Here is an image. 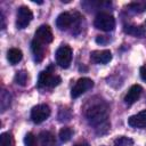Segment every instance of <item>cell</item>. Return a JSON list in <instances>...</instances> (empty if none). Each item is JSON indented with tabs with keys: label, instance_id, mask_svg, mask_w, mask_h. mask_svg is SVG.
I'll return each instance as SVG.
<instances>
[{
	"label": "cell",
	"instance_id": "obj_8",
	"mask_svg": "<svg viewBox=\"0 0 146 146\" xmlns=\"http://www.w3.org/2000/svg\"><path fill=\"white\" fill-rule=\"evenodd\" d=\"M34 39L38 40L39 42L43 43V44L50 43V42L52 41V39H54L51 29H50L48 25H41V26L35 31Z\"/></svg>",
	"mask_w": 146,
	"mask_h": 146
},
{
	"label": "cell",
	"instance_id": "obj_15",
	"mask_svg": "<svg viewBox=\"0 0 146 146\" xmlns=\"http://www.w3.org/2000/svg\"><path fill=\"white\" fill-rule=\"evenodd\" d=\"M39 140H40L41 146H55L56 145L55 136L50 131H42V132H40Z\"/></svg>",
	"mask_w": 146,
	"mask_h": 146
},
{
	"label": "cell",
	"instance_id": "obj_21",
	"mask_svg": "<svg viewBox=\"0 0 146 146\" xmlns=\"http://www.w3.org/2000/svg\"><path fill=\"white\" fill-rule=\"evenodd\" d=\"M72 135H73V130H72L71 128H68V127H64V128H62V129L59 130V138H60V140L64 141V143L68 141V140L71 139Z\"/></svg>",
	"mask_w": 146,
	"mask_h": 146
},
{
	"label": "cell",
	"instance_id": "obj_19",
	"mask_svg": "<svg viewBox=\"0 0 146 146\" xmlns=\"http://www.w3.org/2000/svg\"><path fill=\"white\" fill-rule=\"evenodd\" d=\"M14 81L18 86H25L26 82H27V73L25 71H18V72H16L15 78H14Z\"/></svg>",
	"mask_w": 146,
	"mask_h": 146
},
{
	"label": "cell",
	"instance_id": "obj_18",
	"mask_svg": "<svg viewBox=\"0 0 146 146\" xmlns=\"http://www.w3.org/2000/svg\"><path fill=\"white\" fill-rule=\"evenodd\" d=\"M0 105H1V112H5L9 106H10V102H11V96L7 90H2L1 91V97H0Z\"/></svg>",
	"mask_w": 146,
	"mask_h": 146
},
{
	"label": "cell",
	"instance_id": "obj_1",
	"mask_svg": "<svg viewBox=\"0 0 146 146\" xmlns=\"http://www.w3.org/2000/svg\"><path fill=\"white\" fill-rule=\"evenodd\" d=\"M86 117L88 119L89 123L95 128L96 132L99 135L105 133L110 128V123L107 120L108 107L103 100L91 104V106L88 107L86 111Z\"/></svg>",
	"mask_w": 146,
	"mask_h": 146
},
{
	"label": "cell",
	"instance_id": "obj_17",
	"mask_svg": "<svg viewBox=\"0 0 146 146\" xmlns=\"http://www.w3.org/2000/svg\"><path fill=\"white\" fill-rule=\"evenodd\" d=\"M128 8L131 11L137 13V14L144 13V11H146V1H133V2H130L128 5Z\"/></svg>",
	"mask_w": 146,
	"mask_h": 146
},
{
	"label": "cell",
	"instance_id": "obj_26",
	"mask_svg": "<svg viewBox=\"0 0 146 146\" xmlns=\"http://www.w3.org/2000/svg\"><path fill=\"white\" fill-rule=\"evenodd\" d=\"M96 42H97V43H100V44H105V43L107 42V40H106V38H105L104 35H98V36L96 38Z\"/></svg>",
	"mask_w": 146,
	"mask_h": 146
},
{
	"label": "cell",
	"instance_id": "obj_4",
	"mask_svg": "<svg viewBox=\"0 0 146 146\" xmlns=\"http://www.w3.org/2000/svg\"><path fill=\"white\" fill-rule=\"evenodd\" d=\"M56 63L63 67V68H67L72 62V49L70 46L67 44H63L60 46L57 51H56Z\"/></svg>",
	"mask_w": 146,
	"mask_h": 146
},
{
	"label": "cell",
	"instance_id": "obj_10",
	"mask_svg": "<svg viewBox=\"0 0 146 146\" xmlns=\"http://www.w3.org/2000/svg\"><path fill=\"white\" fill-rule=\"evenodd\" d=\"M141 92H143V88H141L139 84H133V86H131L130 89L128 90L125 97H124V103H125L127 105H132L133 103H136V102L139 99Z\"/></svg>",
	"mask_w": 146,
	"mask_h": 146
},
{
	"label": "cell",
	"instance_id": "obj_12",
	"mask_svg": "<svg viewBox=\"0 0 146 146\" xmlns=\"http://www.w3.org/2000/svg\"><path fill=\"white\" fill-rule=\"evenodd\" d=\"M74 22V17L73 15H71L70 13H62L58 15L57 19H56V25L59 30L64 31L67 30Z\"/></svg>",
	"mask_w": 146,
	"mask_h": 146
},
{
	"label": "cell",
	"instance_id": "obj_27",
	"mask_svg": "<svg viewBox=\"0 0 146 146\" xmlns=\"http://www.w3.org/2000/svg\"><path fill=\"white\" fill-rule=\"evenodd\" d=\"M74 146H89V145H88V143L82 141V143H78V144H75Z\"/></svg>",
	"mask_w": 146,
	"mask_h": 146
},
{
	"label": "cell",
	"instance_id": "obj_9",
	"mask_svg": "<svg viewBox=\"0 0 146 146\" xmlns=\"http://www.w3.org/2000/svg\"><path fill=\"white\" fill-rule=\"evenodd\" d=\"M90 59L96 64H107L112 59V54L110 50H94L90 52Z\"/></svg>",
	"mask_w": 146,
	"mask_h": 146
},
{
	"label": "cell",
	"instance_id": "obj_24",
	"mask_svg": "<svg viewBox=\"0 0 146 146\" xmlns=\"http://www.w3.org/2000/svg\"><path fill=\"white\" fill-rule=\"evenodd\" d=\"M58 117H59V121H68L71 119V112L66 108H63L60 110Z\"/></svg>",
	"mask_w": 146,
	"mask_h": 146
},
{
	"label": "cell",
	"instance_id": "obj_11",
	"mask_svg": "<svg viewBox=\"0 0 146 146\" xmlns=\"http://www.w3.org/2000/svg\"><path fill=\"white\" fill-rule=\"evenodd\" d=\"M128 124L133 128L144 129L146 128V110L139 112L136 115H132L128 119Z\"/></svg>",
	"mask_w": 146,
	"mask_h": 146
},
{
	"label": "cell",
	"instance_id": "obj_5",
	"mask_svg": "<svg viewBox=\"0 0 146 146\" xmlns=\"http://www.w3.org/2000/svg\"><path fill=\"white\" fill-rule=\"evenodd\" d=\"M92 87H94V81L91 79H89V78H81L73 86V88L71 90V97L72 98H78L82 94H84L86 91L91 89Z\"/></svg>",
	"mask_w": 146,
	"mask_h": 146
},
{
	"label": "cell",
	"instance_id": "obj_23",
	"mask_svg": "<svg viewBox=\"0 0 146 146\" xmlns=\"http://www.w3.org/2000/svg\"><path fill=\"white\" fill-rule=\"evenodd\" d=\"M24 143H25V146H38V143H36V138L34 137V135L32 132H29L25 135L24 137Z\"/></svg>",
	"mask_w": 146,
	"mask_h": 146
},
{
	"label": "cell",
	"instance_id": "obj_3",
	"mask_svg": "<svg viewBox=\"0 0 146 146\" xmlns=\"http://www.w3.org/2000/svg\"><path fill=\"white\" fill-rule=\"evenodd\" d=\"M60 82H62L60 76L52 74V72L50 71V67H49V70L42 71V72L40 73L39 80H38V87H39V88H44V87H50V88H52V87L58 86Z\"/></svg>",
	"mask_w": 146,
	"mask_h": 146
},
{
	"label": "cell",
	"instance_id": "obj_2",
	"mask_svg": "<svg viewBox=\"0 0 146 146\" xmlns=\"http://www.w3.org/2000/svg\"><path fill=\"white\" fill-rule=\"evenodd\" d=\"M94 25L98 30H102V31H105V32H110V31L114 30V27H115V19L108 13H99L95 17Z\"/></svg>",
	"mask_w": 146,
	"mask_h": 146
},
{
	"label": "cell",
	"instance_id": "obj_22",
	"mask_svg": "<svg viewBox=\"0 0 146 146\" xmlns=\"http://www.w3.org/2000/svg\"><path fill=\"white\" fill-rule=\"evenodd\" d=\"M133 140L129 137H119L114 140V146H132Z\"/></svg>",
	"mask_w": 146,
	"mask_h": 146
},
{
	"label": "cell",
	"instance_id": "obj_7",
	"mask_svg": "<svg viewBox=\"0 0 146 146\" xmlns=\"http://www.w3.org/2000/svg\"><path fill=\"white\" fill-rule=\"evenodd\" d=\"M33 14L31 9L26 6H22L17 10V18H16V26L17 29H25L32 21Z\"/></svg>",
	"mask_w": 146,
	"mask_h": 146
},
{
	"label": "cell",
	"instance_id": "obj_13",
	"mask_svg": "<svg viewBox=\"0 0 146 146\" xmlns=\"http://www.w3.org/2000/svg\"><path fill=\"white\" fill-rule=\"evenodd\" d=\"M31 48H32V52L34 55V60L36 63H40L44 58V46H43V43L33 39L32 43H31Z\"/></svg>",
	"mask_w": 146,
	"mask_h": 146
},
{
	"label": "cell",
	"instance_id": "obj_14",
	"mask_svg": "<svg viewBox=\"0 0 146 146\" xmlns=\"http://www.w3.org/2000/svg\"><path fill=\"white\" fill-rule=\"evenodd\" d=\"M123 31L127 34H130V35H133L137 38H144L146 34L145 29L140 25H124Z\"/></svg>",
	"mask_w": 146,
	"mask_h": 146
},
{
	"label": "cell",
	"instance_id": "obj_6",
	"mask_svg": "<svg viewBox=\"0 0 146 146\" xmlns=\"http://www.w3.org/2000/svg\"><path fill=\"white\" fill-rule=\"evenodd\" d=\"M50 115V107L46 104H40L36 105L32 108L31 111V119L34 123L39 124L41 122H43L44 120H47Z\"/></svg>",
	"mask_w": 146,
	"mask_h": 146
},
{
	"label": "cell",
	"instance_id": "obj_20",
	"mask_svg": "<svg viewBox=\"0 0 146 146\" xmlns=\"http://www.w3.org/2000/svg\"><path fill=\"white\" fill-rule=\"evenodd\" d=\"M0 146H14V138L11 133L3 132L0 135Z\"/></svg>",
	"mask_w": 146,
	"mask_h": 146
},
{
	"label": "cell",
	"instance_id": "obj_25",
	"mask_svg": "<svg viewBox=\"0 0 146 146\" xmlns=\"http://www.w3.org/2000/svg\"><path fill=\"white\" fill-rule=\"evenodd\" d=\"M139 73H140V78H141L144 81H146V65H143V66H140Z\"/></svg>",
	"mask_w": 146,
	"mask_h": 146
},
{
	"label": "cell",
	"instance_id": "obj_16",
	"mask_svg": "<svg viewBox=\"0 0 146 146\" xmlns=\"http://www.w3.org/2000/svg\"><path fill=\"white\" fill-rule=\"evenodd\" d=\"M7 58H8L9 63H10L11 65H15V64H17V63H19V62L22 60L23 54H22V51H21L19 49H17V48H11V49H9L8 52H7Z\"/></svg>",
	"mask_w": 146,
	"mask_h": 146
}]
</instances>
